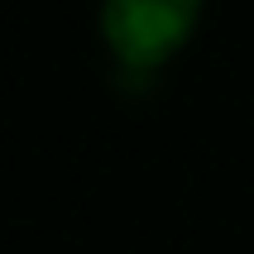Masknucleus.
<instances>
[{"mask_svg":"<svg viewBox=\"0 0 254 254\" xmlns=\"http://www.w3.org/2000/svg\"><path fill=\"white\" fill-rule=\"evenodd\" d=\"M206 0H96V39L125 82H154L192 48Z\"/></svg>","mask_w":254,"mask_h":254,"instance_id":"f257e3e1","label":"nucleus"}]
</instances>
